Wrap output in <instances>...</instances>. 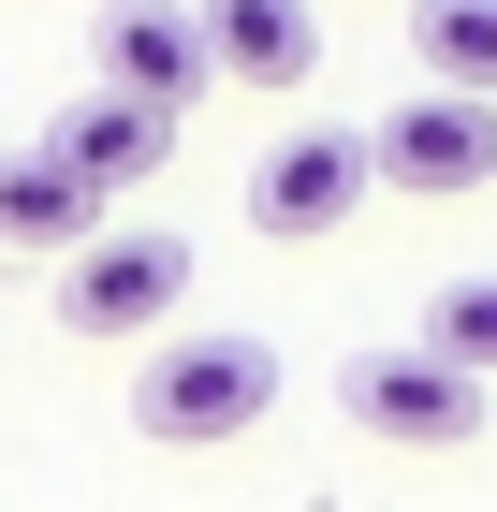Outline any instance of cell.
I'll return each mask as SVG.
<instances>
[{
	"label": "cell",
	"instance_id": "6",
	"mask_svg": "<svg viewBox=\"0 0 497 512\" xmlns=\"http://www.w3.org/2000/svg\"><path fill=\"white\" fill-rule=\"evenodd\" d=\"M366 147H381L395 191H483V176H497V103H468V88H410Z\"/></svg>",
	"mask_w": 497,
	"mask_h": 512
},
{
	"label": "cell",
	"instance_id": "11",
	"mask_svg": "<svg viewBox=\"0 0 497 512\" xmlns=\"http://www.w3.org/2000/svg\"><path fill=\"white\" fill-rule=\"evenodd\" d=\"M424 352H454L468 381H497V278H454V293H424Z\"/></svg>",
	"mask_w": 497,
	"mask_h": 512
},
{
	"label": "cell",
	"instance_id": "4",
	"mask_svg": "<svg viewBox=\"0 0 497 512\" xmlns=\"http://www.w3.org/2000/svg\"><path fill=\"white\" fill-rule=\"evenodd\" d=\"M366 191H381V147H366V132H278V147L249 161V235L307 249V235H337Z\"/></svg>",
	"mask_w": 497,
	"mask_h": 512
},
{
	"label": "cell",
	"instance_id": "7",
	"mask_svg": "<svg viewBox=\"0 0 497 512\" xmlns=\"http://www.w3.org/2000/svg\"><path fill=\"white\" fill-rule=\"evenodd\" d=\"M103 205H117V191H103V176H74L44 132H30V147H0V249H44V264H74V249L103 235Z\"/></svg>",
	"mask_w": 497,
	"mask_h": 512
},
{
	"label": "cell",
	"instance_id": "9",
	"mask_svg": "<svg viewBox=\"0 0 497 512\" xmlns=\"http://www.w3.org/2000/svg\"><path fill=\"white\" fill-rule=\"evenodd\" d=\"M205 44H220V74L234 88H307L322 74V15L307 0H191Z\"/></svg>",
	"mask_w": 497,
	"mask_h": 512
},
{
	"label": "cell",
	"instance_id": "3",
	"mask_svg": "<svg viewBox=\"0 0 497 512\" xmlns=\"http://www.w3.org/2000/svg\"><path fill=\"white\" fill-rule=\"evenodd\" d=\"M483 395L497 381H468L454 352H351V381H337V410L366 439H395V454H468V439H483Z\"/></svg>",
	"mask_w": 497,
	"mask_h": 512
},
{
	"label": "cell",
	"instance_id": "8",
	"mask_svg": "<svg viewBox=\"0 0 497 512\" xmlns=\"http://www.w3.org/2000/svg\"><path fill=\"white\" fill-rule=\"evenodd\" d=\"M44 147L74 161V176H103V191H147V176H176V118H161V103H132V88H74Z\"/></svg>",
	"mask_w": 497,
	"mask_h": 512
},
{
	"label": "cell",
	"instance_id": "10",
	"mask_svg": "<svg viewBox=\"0 0 497 512\" xmlns=\"http://www.w3.org/2000/svg\"><path fill=\"white\" fill-rule=\"evenodd\" d=\"M410 59H424V88L497 103V0H410Z\"/></svg>",
	"mask_w": 497,
	"mask_h": 512
},
{
	"label": "cell",
	"instance_id": "5",
	"mask_svg": "<svg viewBox=\"0 0 497 512\" xmlns=\"http://www.w3.org/2000/svg\"><path fill=\"white\" fill-rule=\"evenodd\" d=\"M103 88L161 103V118H191L205 88H220V44H205V15H191V0H117V15H103Z\"/></svg>",
	"mask_w": 497,
	"mask_h": 512
},
{
	"label": "cell",
	"instance_id": "12",
	"mask_svg": "<svg viewBox=\"0 0 497 512\" xmlns=\"http://www.w3.org/2000/svg\"><path fill=\"white\" fill-rule=\"evenodd\" d=\"M103 15H117V0H103Z\"/></svg>",
	"mask_w": 497,
	"mask_h": 512
},
{
	"label": "cell",
	"instance_id": "2",
	"mask_svg": "<svg viewBox=\"0 0 497 512\" xmlns=\"http://www.w3.org/2000/svg\"><path fill=\"white\" fill-rule=\"evenodd\" d=\"M176 308H191V235L176 220H103L59 264V322L74 337H176Z\"/></svg>",
	"mask_w": 497,
	"mask_h": 512
},
{
	"label": "cell",
	"instance_id": "1",
	"mask_svg": "<svg viewBox=\"0 0 497 512\" xmlns=\"http://www.w3.org/2000/svg\"><path fill=\"white\" fill-rule=\"evenodd\" d=\"M264 410H278V337H249V322H176V337H147L132 439H161V454H220V439H249Z\"/></svg>",
	"mask_w": 497,
	"mask_h": 512
}]
</instances>
